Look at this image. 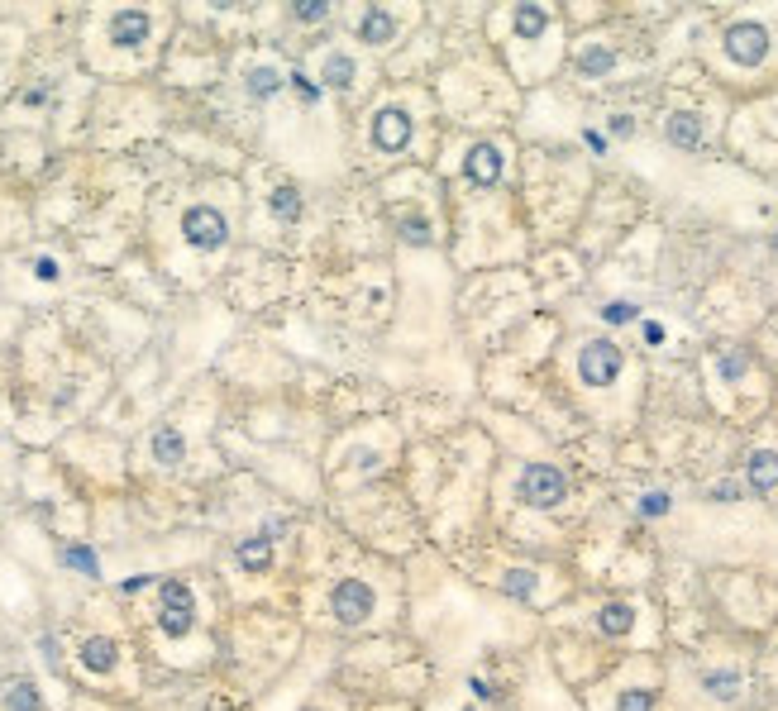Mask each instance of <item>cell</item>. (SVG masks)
I'll use <instances>...</instances> for the list:
<instances>
[{"instance_id":"6da1fadb","label":"cell","mask_w":778,"mask_h":711,"mask_svg":"<svg viewBox=\"0 0 778 711\" xmlns=\"http://www.w3.org/2000/svg\"><path fill=\"white\" fill-rule=\"evenodd\" d=\"M721 48H726V58H731L736 67H759L769 58V29L759 20H740V24L726 29Z\"/></svg>"},{"instance_id":"7a4b0ae2","label":"cell","mask_w":778,"mask_h":711,"mask_svg":"<svg viewBox=\"0 0 778 711\" xmlns=\"http://www.w3.org/2000/svg\"><path fill=\"white\" fill-rule=\"evenodd\" d=\"M568 497V482L559 468L549 463H530L526 472H520V501L535 506V511H549V506H559Z\"/></svg>"},{"instance_id":"3957f363","label":"cell","mask_w":778,"mask_h":711,"mask_svg":"<svg viewBox=\"0 0 778 711\" xmlns=\"http://www.w3.org/2000/svg\"><path fill=\"white\" fill-rule=\"evenodd\" d=\"M158 592H163V612H158L163 635L182 640V635L192 631V621H196V597H192V587L182 583V578H167Z\"/></svg>"},{"instance_id":"277c9868","label":"cell","mask_w":778,"mask_h":711,"mask_svg":"<svg viewBox=\"0 0 778 711\" xmlns=\"http://www.w3.org/2000/svg\"><path fill=\"white\" fill-rule=\"evenodd\" d=\"M182 239H187L192 248H225L230 244V220L220 215L215 206H192L187 215H182Z\"/></svg>"},{"instance_id":"5b68a950","label":"cell","mask_w":778,"mask_h":711,"mask_svg":"<svg viewBox=\"0 0 778 711\" xmlns=\"http://www.w3.org/2000/svg\"><path fill=\"white\" fill-rule=\"evenodd\" d=\"M578 378H583L587 387H612V382L621 378V349H616L612 340H592V344H583V353H578Z\"/></svg>"},{"instance_id":"8992f818","label":"cell","mask_w":778,"mask_h":711,"mask_svg":"<svg viewBox=\"0 0 778 711\" xmlns=\"http://www.w3.org/2000/svg\"><path fill=\"white\" fill-rule=\"evenodd\" d=\"M330 612L340 625H363L368 616H373V587L359 583V578H344V583H334L330 592Z\"/></svg>"},{"instance_id":"52a82bcc","label":"cell","mask_w":778,"mask_h":711,"mask_svg":"<svg viewBox=\"0 0 778 711\" xmlns=\"http://www.w3.org/2000/svg\"><path fill=\"white\" fill-rule=\"evenodd\" d=\"M406 139H411V115H406L401 106L378 110V120H373V144L382 148V154H397V148H406Z\"/></svg>"},{"instance_id":"ba28073f","label":"cell","mask_w":778,"mask_h":711,"mask_svg":"<svg viewBox=\"0 0 778 711\" xmlns=\"http://www.w3.org/2000/svg\"><path fill=\"white\" fill-rule=\"evenodd\" d=\"M148 29H154V20H148L144 10H115L110 14V39L120 48H139L148 39Z\"/></svg>"},{"instance_id":"9c48e42d","label":"cell","mask_w":778,"mask_h":711,"mask_svg":"<svg viewBox=\"0 0 778 711\" xmlns=\"http://www.w3.org/2000/svg\"><path fill=\"white\" fill-rule=\"evenodd\" d=\"M464 173H468V182L492 186V182L501 177V154H497V144H473L468 158H464Z\"/></svg>"},{"instance_id":"30bf717a","label":"cell","mask_w":778,"mask_h":711,"mask_svg":"<svg viewBox=\"0 0 778 711\" xmlns=\"http://www.w3.org/2000/svg\"><path fill=\"white\" fill-rule=\"evenodd\" d=\"M664 139H669L673 148H688V154H692V148L702 144V120H698L692 110H673L669 120H664Z\"/></svg>"},{"instance_id":"8fae6325","label":"cell","mask_w":778,"mask_h":711,"mask_svg":"<svg viewBox=\"0 0 778 711\" xmlns=\"http://www.w3.org/2000/svg\"><path fill=\"white\" fill-rule=\"evenodd\" d=\"M745 482H750V492H773V487H778V454H773V449L750 454Z\"/></svg>"},{"instance_id":"7c38bea8","label":"cell","mask_w":778,"mask_h":711,"mask_svg":"<svg viewBox=\"0 0 778 711\" xmlns=\"http://www.w3.org/2000/svg\"><path fill=\"white\" fill-rule=\"evenodd\" d=\"M239 568L244 573H267L273 568V535H248L239 545Z\"/></svg>"},{"instance_id":"4fadbf2b","label":"cell","mask_w":778,"mask_h":711,"mask_svg":"<svg viewBox=\"0 0 778 711\" xmlns=\"http://www.w3.org/2000/svg\"><path fill=\"white\" fill-rule=\"evenodd\" d=\"M81 669H87V673H110L115 669V659H120V654H115V640H106V635H91L87 640V645H81Z\"/></svg>"},{"instance_id":"5bb4252c","label":"cell","mask_w":778,"mask_h":711,"mask_svg":"<svg viewBox=\"0 0 778 711\" xmlns=\"http://www.w3.org/2000/svg\"><path fill=\"white\" fill-rule=\"evenodd\" d=\"M359 39H363V43H378V48L392 43V39H397V20H392L387 10L373 5V10H368L363 20H359Z\"/></svg>"},{"instance_id":"9a60e30c","label":"cell","mask_w":778,"mask_h":711,"mask_svg":"<svg viewBox=\"0 0 778 711\" xmlns=\"http://www.w3.org/2000/svg\"><path fill=\"white\" fill-rule=\"evenodd\" d=\"M154 459H158L163 468H177L182 459H187V439H182V430L163 426V430L154 435Z\"/></svg>"},{"instance_id":"2e32d148","label":"cell","mask_w":778,"mask_h":711,"mask_svg":"<svg viewBox=\"0 0 778 711\" xmlns=\"http://www.w3.org/2000/svg\"><path fill=\"white\" fill-rule=\"evenodd\" d=\"M353 77H359V67H353V58H349V53H330V58H325V67H320V81H325V87H334V91L353 87Z\"/></svg>"},{"instance_id":"e0dca14e","label":"cell","mask_w":778,"mask_h":711,"mask_svg":"<svg viewBox=\"0 0 778 711\" xmlns=\"http://www.w3.org/2000/svg\"><path fill=\"white\" fill-rule=\"evenodd\" d=\"M244 87H248V96H253V100H267V96H277V91H282V72H277V67H248Z\"/></svg>"},{"instance_id":"ac0fdd59","label":"cell","mask_w":778,"mask_h":711,"mask_svg":"<svg viewBox=\"0 0 778 711\" xmlns=\"http://www.w3.org/2000/svg\"><path fill=\"white\" fill-rule=\"evenodd\" d=\"M597 625H602V635H625L635 625V612L625 602H606L602 612H597Z\"/></svg>"},{"instance_id":"d6986e66","label":"cell","mask_w":778,"mask_h":711,"mask_svg":"<svg viewBox=\"0 0 778 711\" xmlns=\"http://www.w3.org/2000/svg\"><path fill=\"white\" fill-rule=\"evenodd\" d=\"M612 67H616V53H612V48H597V43H592V48H583V53H578V72H583V77H606Z\"/></svg>"},{"instance_id":"ffe728a7","label":"cell","mask_w":778,"mask_h":711,"mask_svg":"<svg viewBox=\"0 0 778 711\" xmlns=\"http://www.w3.org/2000/svg\"><path fill=\"white\" fill-rule=\"evenodd\" d=\"M545 24H549V14L539 5H530V0H526V5H516V33H520V39H539Z\"/></svg>"},{"instance_id":"44dd1931","label":"cell","mask_w":778,"mask_h":711,"mask_svg":"<svg viewBox=\"0 0 778 711\" xmlns=\"http://www.w3.org/2000/svg\"><path fill=\"white\" fill-rule=\"evenodd\" d=\"M5 706L10 711H39L43 702H39V688H33L29 678H14L10 688H5Z\"/></svg>"},{"instance_id":"7402d4cb","label":"cell","mask_w":778,"mask_h":711,"mask_svg":"<svg viewBox=\"0 0 778 711\" xmlns=\"http://www.w3.org/2000/svg\"><path fill=\"white\" fill-rule=\"evenodd\" d=\"M62 564L77 568L81 578H100V558H96L87 545H67V549H62Z\"/></svg>"},{"instance_id":"603a6c76","label":"cell","mask_w":778,"mask_h":711,"mask_svg":"<svg viewBox=\"0 0 778 711\" xmlns=\"http://www.w3.org/2000/svg\"><path fill=\"white\" fill-rule=\"evenodd\" d=\"M267 210H273L277 220H296V215H301V196H296V186H277V192L267 196Z\"/></svg>"},{"instance_id":"cb8c5ba5","label":"cell","mask_w":778,"mask_h":711,"mask_svg":"<svg viewBox=\"0 0 778 711\" xmlns=\"http://www.w3.org/2000/svg\"><path fill=\"white\" fill-rule=\"evenodd\" d=\"M702 683H707V692H712L717 702H731L740 692V673H731V669H726V673H707Z\"/></svg>"},{"instance_id":"d4e9b609","label":"cell","mask_w":778,"mask_h":711,"mask_svg":"<svg viewBox=\"0 0 778 711\" xmlns=\"http://www.w3.org/2000/svg\"><path fill=\"white\" fill-rule=\"evenodd\" d=\"M535 568H511V573H506V578H501V592H506V597H530V592H535Z\"/></svg>"},{"instance_id":"484cf974","label":"cell","mask_w":778,"mask_h":711,"mask_svg":"<svg viewBox=\"0 0 778 711\" xmlns=\"http://www.w3.org/2000/svg\"><path fill=\"white\" fill-rule=\"evenodd\" d=\"M616 711H654V692L650 688H625Z\"/></svg>"},{"instance_id":"4316f807","label":"cell","mask_w":778,"mask_h":711,"mask_svg":"<svg viewBox=\"0 0 778 711\" xmlns=\"http://www.w3.org/2000/svg\"><path fill=\"white\" fill-rule=\"evenodd\" d=\"M635 315H640V306H631V301H612V306H602L606 325H631Z\"/></svg>"},{"instance_id":"83f0119b","label":"cell","mask_w":778,"mask_h":711,"mask_svg":"<svg viewBox=\"0 0 778 711\" xmlns=\"http://www.w3.org/2000/svg\"><path fill=\"white\" fill-rule=\"evenodd\" d=\"M292 14L301 24H315V20H325V14H330V0H301V5H292Z\"/></svg>"},{"instance_id":"f1b7e54d","label":"cell","mask_w":778,"mask_h":711,"mask_svg":"<svg viewBox=\"0 0 778 711\" xmlns=\"http://www.w3.org/2000/svg\"><path fill=\"white\" fill-rule=\"evenodd\" d=\"M401 239H411V244H430V220H420V215L401 220Z\"/></svg>"},{"instance_id":"f546056e","label":"cell","mask_w":778,"mask_h":711,"mask_svg":"<svg viewBox=\"0 0 778 711\" xmlns=\"http://www.w3.org/2000/svg\"><path fill=\"white\" fill-rule=\"evenodd\" d=\"M745 368H750V359H745V353H726V359H721V378L726 382H736V378H745Z\"/></svg>"},{"instance_id":"4dcf8cb0","label":"cell","mask_w":778,"mask_h":711,"mask_svg":"<svg viewBox=\"0 0 778 711\" xmlns=\"http://www.w3.org/2000/svg\"><path fill=\"white\" fill-rule=\"evenodd\" d=\"M707 501H740V482H731V478H726V482H712V487H707Z\"/></svg>"},{"instance_id":"1f68e13d","label":"cell","mask_w":778,"mask_h":711,"mask_svg":"<svg viewBox=\"0 0 778 711\" xmlns=\"http://www.w3.org/2000/svg\"><path fill=\"white\" fill-rule=\"evenodd\" d=\"M669 492H645V497H640V516H664L669 511Z\"/></svg>"},{"instance_id":"d6a6232c","label":"cell","mask_w":778,"mask_h":711,"mask_svg":"<svg viewBox=\"0 0 778 711\" xmlns=\"http://www.w3.org/2000/svg\"><path fill=\"white\" fill-rule=\"evenodd\" d=\"M33 273H39V282H58V263L53 258H39V263H33Z\"/></svg>"},{"instance_id":"836d02e7","label":"cell","mask_w":778,"mask_h":711,"mask_svg":"<svg viewBox=\"0 0 778 711\" xmlns=\"http://www.w3.org/2000/svg\"><path fill=\"white\" fill-rule=\"evenodd\" d=\"M583 144H587V148H597V154H606V134H597V129H587V134H583Z\"/></svg>"},{"instance_id":"e575fe53","label":"cell","mask_w":778,"mask_h":711,"mask_svg":"<svg viewBox=\"0 0 778 711\" xmlns=\"http://www.w3.org/2000/svg\"><path fill=\"white\" fill-rule=\"evenodd\" d=\"M292 81H296V91H301V96H306V100H315V96H320V91H315V87H311V81H306V77H301V72H292Z\"/></svg>"},{"instance_id":"d590c367","label":"cell","mask_w":778,"mask_h":711,"mask_svg":"<svg viewBox=\"0 0 778 711\" xmlns=\"http://www.w3.org/2000/svg\"><path fill=\"white\" fill-rule=\"evenodd\" d=\"M645 344H664V325H654V320H650V325H645Z\"/></svg>"},{"instance_id":"8d00e7d4","label":"cell","mask_w":778,"mask_h":711,"mask_svg":"<svg viewBox=\"0 0 778 711\" xmlns=\"http://www.w3.org/2000/svg\"><path fill=\"white\" fill-rule=\"evenodd\" d=\"M635 125L631 120H625V115H616V120H612V134H621V139H625V134H631Z\"/></svg>"},{"instance_id":"74e56055","label":"cell","mask_w":778,"mask_h":711,"mask_svg":"<svg viewBox=\"0 0 778 711\" xmlns=\"http://www.w3.org/2000/svg\"><path fill=\"white\" fill-rule=\"evenodd\" d=\"M473 692H478V697H497V688L483 683V678H473Z\"/></svg>"},{"instance_id":"f35d334b","label":"cell","mask_w":778,"mask_h":711,"mask_svg":"<svg viewBox=\"0 0 778 711\" xmlns=\"http://www.w3.org/2000/svg\"><path fill=\"white\" fill-rule=\"evenodd\" d=\"M148 583H154V578H144V573H139V578H129V583H125V592H144Z\"/></svg>"}]
</instances>
